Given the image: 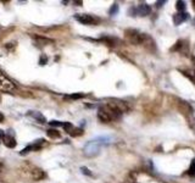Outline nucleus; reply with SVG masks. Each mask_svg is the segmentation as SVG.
<instances>
[{
    "label": "nucleus",
    "mask_w": 195,
    "mask_h": 183,
    "mask_svg": "<svg viewBox=\"0 0 195 183\" xmlns=\"http://www.w3.org/2000/svg\"><path fill=\"white\" fill-rule=\"evenodd\" d=\"M193 23H194V26H195V18H194V20H193Z\"/></svg>",
    "instance_id": "24"
},
{
    "label": "nucleus",
    "mask_w": 195,
    "mask_h": 183,
    "mask_svg": "<svg viewBox=\"0 0 195 183\" xmlns=\"http://www.w3.org/2000/svg\"><path fill=\"white\" fill-rule=\"evenodd\" d=\"M16 89V84L9 80L4 73L0 71V90H4V92H12Z\"/></svg>",
    "instance_id": "4"
},
{
    "label": "nucleus",
    "mask_w": 195,
    "mask_h": 183,
    "mask_svg": "<svg viewBox=\"0 0 195 183\" xmlns=\"http://www.w3.org/2000/svg\"><path fill=\"white\" fill-rule=\"evenodd\" d=\"M109 143H111V138H110V137H99V138H95L94 140L88 142V143L84 145L83 153H84V155L88 156V158H93V156H95V155L99 154L101 145L109 144Z\"/></svg>",
    "instance_id": "2"
},
{
    "label": "nucleus",
    "mask_w": 195,
    "mask_h": 183,
    "mask_svg": "<svg viewBox=\"0 0 195 183\" xmlns=\"http://www.w3.org/2000/svg\"><path fill=\"white\" fill-rule=\"evenodd\" d=\"M85 95L83 93H76V94H69V95H66L65 98L66 99H81V98H84Z\"/></svg>",
    "instance_id": "13"
},
{
    "label": "nucleus",
    "mask_w": 195,
    "mask_h": 183,
    "mask_svg": "<svg viewBox=\"0 0 195 183\" xmlns=\"http://www.w3.org/2000/svg\"><path fill=\"white\" fill-rule=\"evenodd\" d=\"M117 12H118V5H117V4H114V5L111 6V9H110L109 14H110L111 16H114V15H116Z\"/></svg>",
    "instance_id": "16"
},
{
    "label": "nucleus",
    "mask_w": 195,
    "mask_h": 183,
    "mask_svg": "<svg viewBox=\"0 0 195 183\" xmlns=\"http://www.w3.org/2000/svg\"><path fill=\"white\" fill-rule=\"evenodd\" d=\"M62 127H64V130H65L66 132H68V133H69V131L73 128V126H72V123H71V122H64Z\"/></svg>",
    "instance_id": "15"
},
{
    "label": "nucleus",
    "mask_w": 195,
    "mask_h": 183,
    "mask_svg": "<svg viewBox=\"0 0 195 183\" xmlns=\"http://www.w3.org/2000/svg\"><path fill=\"white\" fill-rule=\"evenodd\" d=\"M125 34H126L127 40L134 45H148L149 44L151 45V48H155L154 40L145 33H141L137 29H127Z\"/></svg>",
    "instance_id": "1"
},
{
    "label": "nucleus",
    "mask_w": 195,
    "mask_h": 183,
    "mask_svg": "<svg viewBox=\"0 0 195 183\" xmlns=\"http://www.w3.org/2000/svg\"><path fill=\"white\" fill-rule=\"evenodd\" d=\"M5 137V132L3 130H0V138H4Z\"/></svg>",
    "instance_id": "22"
},
{
    "label": "nucleus",
    "mask_w": 195,
    "mask_h": 183,
    "mask_svg": "<svg viewBox=\"0 0 195 183\" xmlns=\"http://www.w3.org/2000/svg\"><path fill=\"white\" fill-rule=\"evenodd\" d=\"M193 60H194V64H195V58H193Z\"/></svg>",
    "instance_id": "25"
},
{
    "label": "nucleus",
    "mask_w": 195,
    "mask_h": 183,
    "mask_svg": "<svg viewBox=\"0 0 195 183\" xmlns=\"http://www.w3.org/2000/svg\"><path fill=\"white\" fill-rule=\"evenodd\" d=\"M46 134H48V137L51 138V139H58V138L61 137L60 132H58L56 130H54V128H50V130H48V131H46Z\"/></svg>",
    "instance_id": "11"
},
{
    "label": "nucleus",
    "mask_w": 195,
    "mask_h": 183,
    "mask_svg": "<svg viewBox=\"0 0 195 183\" xmlns=\"http://www.w3.org/2000/svg\"><path fill=\"white\" fill-rule=\"evenodd\" d=\"M176 8H177V10H178L179 12H184V10H185V2H177Z\"/></svg>",
    "instance_id": "14"
},
{
    "label": "nucleus",
    "mask_w": 195,
    "mask_h": 183,
    "mask_svg": "<svg viewBox=\"0 0 195 183\" xmlns=\"http://www.w3.org/2000/svg\"><path fill=\"white\" fill-rule=\"evenodd\" d=\"M4 120H5L4 114H3V112H0V123H3V122H4Z\"/></svg>",
    "instance_id": "21"
},
{
    "label": "nucleus",
    "mask_w": 195,
    "mask_h": 183,
    "mask_svg": "<svg viewBox=\"0 0 195 183\" xmlns=\"http://www.w3.org/2000/svg\"><path fill=\"white\" fill-rule=\"evenodd\" d=\"M171 51H179V52H188V44L184 40H178L173 48H171Z\"/></svg>",
    "instance_id": "9"
},
{
    "label": "nucleus",
    "mask_w": 195,
    "mask_h": 183,
    "mask_svg": "<svg viewBox=\"0 0 195 183\" xmlns=\"http://www.w3.org/2000/svg\"><path fill=\"white\" fill-rule=\"evenodd\" d=\"M75 18L82 25H96L100 21L99 18L94 17L93 15H88V14H77L75 15Z\"/></svg>",
    "instance_id": "3"
},
{
    "label": "nucleus",
    "mask_w": 195,
    "mask_h": 183,
    "mask_svg": "<svg viewBox=\"0 0 195 183\" xmlns=\"http://www.w3.org/2000/svg\"><path fill=\"white\" fill-rule=\"evenodd\" d=\"M69 134L72 137H78V136L83 134V130L82 128H72V130L69 131Z\"/></svg>",
    "instance_id": "12"
},
{
    "label": "nucleus",
    "mask_w": 195,
    "mask_h": 183,
    "mask_svg": "<svg viewBox=\"0 0 195 183\" xmlns=\"http://www.w3.org/2000/svg\"><path fill=\"white\" fill-rule=\"evenodd\" d=\"M188 18H189V14L188 12H185V11L184 12H177V14L173 15V22H174L176 26H179L183 22H185Z\"/></svg>",
    "instance_id": "6"
},
{
    "label": "nucleus",
    "mask_w": 195,
    "mask_h": 183,
    "mask_svg": "<svg viewBox=\"0 0 195 183\" xmlns=\"http://www.w3.org/2000/svg\"><path fill=\"white\" fill-rule=\"evenodd\" d=\"M0 101H1V95H0Z\"/></svg>",
    "instance_id": "26"
},
{
    "label": "nucleus",
    "mask_w": 195,
    "mask_h": 183,
    "mask_svg": "<svg viewBox=\"0 0 195 183\" xmlns=\"http://www.w3.org/2000/svg\"><path fill=\"white\" fill-rule=\"evenodd\" d=\"M193 4H194V5H195V0H194V2H193Z\"/></svg>",
    "instance_id": "27"
},
{
    "label": "nucleus",
    "mask_w": 195,
    "mask_h": 183,
    "mask_svg": "<svg viewBox=\"0 0 195 183\" xmlns=\"http://www.w3.org/2000/svg\"><path fill=\"white\" fill-rule=\"evenodd\" d=\"M49 123H50V126H52V127H59V126L62 127V124H64V122H60V121H56V120H52V121H50Z\"/></svg>",
    "instance_id": "18"
},
{
    "label": "nucleus",
    "mask_w": 195,
    "mask_h": 183,
    "mask_svg": "<svg viewBox=\"0 0 195 183\" xmlns=\"http://www.w3.org/2000/svg\"><path fill=\"white\" fill-rule=\"evenodd\" d=\"M156 4H157V8H160L161 5H164V4H165V2H157Z\"/></svg>",
    "instance_id": "23"
},
{
    "label": "nucleus",
    "mask_w": 195,
    "mask_h": 183,
    "mask_svg": "<svg viewBox=\"0 0 195 183\" xmlns=\"http://www.w3.org/2000/svg\"><path fill=\"white\" fill-rule=\"evenodd\" d=\"M46 62H48V58H46V56H44V55H43V58H40L39 65H45Z\"/></svg>",
    "instance_id": "19"
},
{
    "label": "nucleus",
    "mask_w": 195,
    "mask_h": 183,
    "mask_svg": "<svg viewBox=\"0 0 195 183\" xmlns=\"http://www.w3.org/2000/svg\"><path fill=\"white\" fill-rule=\"evenodd\" d=\"M29 171V177L33 179V181H40L45 177V173L42 169L39 167H35V166H31V169L28 170Z\"/></svg>",
    "instance_id": "5"
},
{
    "label": "nucleus",
    "mask_w": 195,
    "mask_h": 183,
    "mask_svg": "<svg viewBox=\"0 0 195 183\" xmlns=\"http://www.w3.org/2000/svg\"><path fill=\"white\" fill-rule=\"evenodd\" d=\"M4 144L7 146V148H15L16 146V139H15V137H13V131H11V130H9V132L5 134V137H4Z\"/></svg>",
    "instance_id": "7"
},
{
    "label": "nucleus",
    "mask_w": 195,
    "mask_h": 183,
    "mask_svg": "<svg viewBox=\"0 0 195 183\" xmlns=\"http://www.w3.org/2000/svg\"><path fill=\"white\" fill-rule=\"evenodd\" d=\"M28 116L33 117L34 120H37L39 123H46V118L42 115V112H38V111H28Z\"/></svg>",
    "instance_id": "10"
},
{
    "label": "nucleus",
    "mask_w": 195,
    "mask_h": 183,
    "mask_svg": "<svg viewBox=\"0 0 195 183\" xmlns=\"http://www.w3.org/2000/svg\"><path fill=\"white\" fill-rule=\"evenodd\" d=\"M150 11H151V8L146 3H141L137 8V14L139 16H148L150 14Z\"/></svg>",
    "instance_id": "8"
},
{
    "label": "nucleus",
    "mask_w": 195,
    "mask_h": 183,
    "mask_svg": "<svg viewBox=\"0 0 195 183\" xmlns=\"http://www.w3.org/2000/svg\"><path fill=\"white\" fill-rule=\"evenodd\" d=\"M189 175H195V159L191 160V164H190V167H189Z\"/></svg>",
    "instance_id": "17"
},
{
    "label": "nucleus",
    "mask_w": 195,
    "mask_h": 183,
    "mask_svg": "<svg viewBox=\"0 0 195 183\" xmlns=\"http://www.w3.org/2000/svg\"><path fill=\"white\" fill-rule=\"evenodd\" d=\"M81 170H82V172H83V173H85V175H88V176H90V175H92V173H90V171L88 170L87 167H82Z\"/></svg>",
    "instance_id": "20"
}]
</instances>
